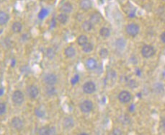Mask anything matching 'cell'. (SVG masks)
<instances>
[{
	"label": "cell",
	"mask_w": 165,
	"mask_h": 135,
	"mask_svg": "<svg viewBox=\"0 0 165 135\" xmlns=\"http://www.w3.org/2000/svg\"><path fill=\"white\" fill-rule=\"evenodd\" d=\"M12 100L15 105L20 106L23 103L25 100V96H24L23 93L21 90H15L12 95Z\"/></svg>",
	"instance_id": "obj_1"
},
{
	"label": "cell",
	"mask_w": 165,
	"mask_h": 135,
	"mask_svg": "<svg viewBox=\"0 0 165 135\" xmlns=\"http://www.w3.org/2000/svg\"><path fill=\"white\" fill-rule=\"evenodd\" d=\"M139 31H140V28H139V25L136 23H129L126 27V31L127 34L132 37L137 35L139 34Z\"/></svg>",
	"instance_id": "obj_2"
},
{
	"label": "cell",
	"mask_w": 165,
	"mask_h": 135,
	"mask_svg": "<svg viewBox=\"0 0 165 135\" xmlns=\"http://www.w3.org/2000/svg\"><path fill=\"white\" fill-rule=\"evenodd\" d=\"M141 54L144 58L149 59L153 57L155 54V49L150 45H145L141 48Z\"/></svg>",
	"instance_id": "obj_3"
},
{
	"label": "cell",
	"mask_w": 165,
	"mask_h": 135,
	"mask_svg": "<svg viewBox=\"0 0 165 135\" xmlns=\"http://www.w3.org/2000/svg\"><path fill=\"white\" fill-rule=\"evenodd\" d=\"M79 108L82 113H87L92 111L93 109V103L91 100H85L81 102L79 105Z\"/></svg>",
	"instance_id": "obj_4"
},
{
	"label": "cell",
	"mask_w": 165,
	"mask_h": 135,
	"mask_svg": "<svg viewBox=\"0 0 165 135\" xmlns=\"http://www.w3.org/2000/svg\"><path fill=\"white\" fill-rule=\"evenodd\" d=\"M44 82L47 85H55L58 82V77L54 73H48L43 78Z\"/></svg>",
	"instance_id": "obj_5"
},
{
	"label": "cell",
	"mask_w": 165,
	"mask_h": 135,
	"mask_svg": "<svg viewBox=\"0 0 165 135\" xmlns=\"http://www.w3.org/2000/svg\"><path fill=\"white\" fill-rule=\"evenodd\" d=\"M83 92L86 94H92L96 90V85L92 81L86 82L82 86Z\"/></svg>",
	"instance_id": "obj_6"
},
{
	"label": "cell",
	"mask_w": 165,
	"mask_h": 135,
	"mask_svg": "<svg viewBox=\"0 0 165 135\" xmlns=\"http://www.w3.org/2000/svg\"><path fill=\"white\" fill-rule=\"evenodd\" d=\"M11 126H12L14 129H16V130L20 131L23 128L24 123L20 118L18 117V116H15V117L12 118V120H11Z\"/></svg>",
	"instance_id": "obj_7"
},
{
	"label": "cell",
	"mask_w": 165,
	"mask_h": 135,
	"mask_svg": "<svg viewBox=\"0 0 165 135\" xmlns=\"http://www.w3.org/2000/svg\"><path fill=\"white\" fill-rule=\"evenodd\" d=\"M131 94L128 91L123 90L118 95V100L122 103H128L131 100Z\"/></svg>",
	"instance_id": "obj_8"
},
{
	"label": "cell",
	"mask_w": 165,
	"mask_h": 135,
	"mask_svg": "<svg viewBox=\"0 0 165 135\" xmlns=\"http://www.w3.org/2000/svg\"><path fill=\"white\" fill-rule=\"evenodd\" d=\"M27 93H28L29 97L32 99H35L39 95V90L37 86L31 85L27 89Z\"/></svg>",
	"instance_id": "obj_9"
},
{
	"label": "cell",
	"mask_w": 165,
	"mask_h": 135,
	"mask_svg": "<svg viewBox=\"0 0 165 135\" xmlns=\"http://www.w3.org/2000/svg\"><path fill=\"white\" fill-rule=\"evenodd\" d=\"M62 124L64 129H71V128L74 127V119H73L72 117H70V116L65 117L64 119V120H63Z\"/></svg>",
	"instance_id": "obj_10"
},
{
	"label": "cell",
	"mask_w": 165,
	"mask_h": 135,
	"mask_svg": "<svg viewBox=\"0 0 165 135\" xmlns=\"http://www.w3.org/2000/svg\"><path fill=\"white\" fill-rule=\"evenodd\" d=\"M85 66L89 70H94L97 67V62L94 58H89L86 61Z\"/></svg>",
	"instance_id": "obj_11"
},
{
	"label": "cell",
	"mask_w": 165,
	"mask_h": 135,
	"mask_svg": "<svg viewBox=\"0 0 165 135\" xmlns=\"http://www.w3.org/2000/svg\"><path fill=\"white\" fill-rule=\"evenodd\" d=\"M79 7L82 10L88 11L92 7V3L91 0H81Z\"/></svg>",
	"instance_id": "obj_12"
},
{
	"label": "cell",
	"mask_w": 165,
	"mask_h": 135,
	"mask_svg": "<svg viewBox=\"0 0 165 135\" xmlns=\"http://www.w3.org/2000/svg\"><path fill=\"white\" fill-rule=\"evenodd\" d=\"M60 10L61 11V12H64L66 14L71 13L73 11V6L70 2H65L61 5Z\"/></svg>",
	"instance_id": "obj_13"
},
{
	"label": "cell",
	"mask_w": 165,
	"mask_h": 135,
	"mask_svg": "<svg viewBox=\"0 0 165 135\" xmlns=\"http://www.w3.org/2000/svg\"><path fill=\"white\" fill-rule=\"evenodd\" d=\"M64 55L67 57V58H73L74 56L76 55V50L73 46H68L65 48L64 50Z\"/></svg>",
	"instance_id": "obj_14"
},
{
	"label": "cell",
	"mask_w": 165,
	"mask_h": 135,
	"mask_svg": "<svg viewBox=\"0 0 165 135\" xmlns=\"http://www.w3.org/2000/svg\"><path fill=\"white\" fill-rule=\"evenodd\" d=\"M10 20V16L6 12L0 11V25H4L7 23Z\"/></svg>",
	"instance_id": "obj_15"
},
{
	"label": "cell",
	"mask_w": 165,
	"mask_h": 135,
	"mask_svg": "<svg viewBox=\"0 0 165 135\" xmlns=\"http://www.w3.org/2000/svg\"><path fill=\"white\" fill-rule=\"evenodd\" d=\"M101 20H102V16L100 13H98V12H94V13H93L90 18V20L92 22L93 25L100 23Z\"/></svg>",
	"instance_id": "obj_16"
},
{
	"label": "cell",
	"mask_w": 165,
	"mask_h": 135,
	"mask_svg": "<svg viewBox=\"0 0 165 135\" xmlns=\"http://www.w3.org/2000/svg\"><path fill=\"white\" fill-rule=\"evenodd\" d=\"M81 28L85 32H89L93 28V23L90 20H85L81 24Z\"/></svg>",
	"instance_id": "obj_17"
},
{
	"label": "cell",
	"mask_w": 165,
	"mask_h": 135,
	"mask_svg": "<svg viewBox=\"0 0 165 135\" xmlns=\"http://www.w3.org/2000/svg\"><path fill=\"white\" fill-rule=\"evenodd\" d=\"M12 30L15 33H19L22 30V25L20 22H15L12 25Z\"/></svg>",
	"instance_id": "obj_18"
},
{
	"label": "cell",
	"mask_w": 165,
	"mask_h": 135,
	"mask_svg": "<svg viewBox=\"0 0 165 135\" xmlns=\"http://www.w3.org/2000/svg\"><path fill=\"white\" fill-rule=\"evenodd\" d=\"M68 19L69 17L68 15H67V14L64 13V12L59 14V15H58V17H57V21H58V22H60L61 24H63V25L67 23V21H68Z\"/></svg>",
	"instance_id": "obj_19"
},
{
	"label": "cell",
	"mask_w": 165,
	"mask_h": 135,
	"mask_svg": "<svg viewBox=\"0 0 165 135\" xmlns=\"http://www.w3.org/2000/svg\"><path fill=\"white\" fill-rule=\"evenodd\" d=\"M56 53L53 48H48L45 51V57L49 59H53L55 58Z\"/></svg>",
	"instance_id": "obj_20"
},
{
	"label": "cell",
	"mask_w": 165,
	"mask_h": 135,
	"mask_svg": "<svg viewBox=\"0 0 165 135\" xmlns=\"http://www.w3.org/2000/svg\"><path fill=\"white\" fill-rule=\"evenodd\" d=\"M45 93L48 96H54L56 94V90L54 85H47L45 87Z\"/></svg>",
	"instance_id": "obj_21"
},
{
	"label": "cell",
	"mask_w": 165,
	"mask_h": 135,
	"mask_svg": "<svg viewBox=\"0 0 165 135\" xmlns=\"http://www.w3.org/2000/svg\"><path fill=\"white\" fill-rule=\"evenodd\" d=\"M87 43H88V38H87V35H80L77 38V44H78V45L82 46L85 45Z\"/></svg>",
	"instance_id": "obj_22"
},
{
	"label": "cell",
	"mask_w": 165,
	"mask_h": 135,
	"mask_svg": "<svg viewBox=\"0 0 165 135\" xmlns=\"http://www.w3.org/2000/svg\"><path fill=\"white\" fill-rule=\"evenodd\" d=\"M100 35L103 38H108L110 35V29L106 27H103L100 30Z\"/></svg>",
	"instance_id": "obj_23"
},
{
	"label": "cell",
	"mask_w": 165,
	"mask_h": 135,
	"mask_svg": "<svg viewBox=\"0 0 165 135\" xmlns=\"http://www.w3.org/2000/svg\"><path fill=\"white\" fill-rule=\"evenodd\" d=\"M82 51H84V53H90L91 51H92L93 48H94V46H93L92 44L91 43H87L85 45L82 46Z\"/></svg>",
	"instance_id": "obj_24"
},
{
	"label": "cell",
	"mask_w": 165,
	"mask_h": 135,
	"mask_svg": "<svg viewBox=\"0 0 165 135\" xmlns=\"http://www.w3.org/2000/svg\"><path fill=\"white\" fill-rule=\"evenodd\" d=\"M116 47H117L118 49H123L126 46V41L123 39L120 38V39H118L117 41H116Z\"/></svg>",
	"instance_id": "obj_25"
},
{
	"label": "cell",
	"mask_w": 165,
	"mask_h": 135,
	"mask_svg": "<svg viewBox=\"0 0 165 135\" xmlns=\"http://www.w3.org/2000/svg\"><path fill=\"white\" fill-rule=\"evenodd\" d=\"M49 130L50 127L48 126H43L38 131V134L41 135H47L49 134Z\"/></svg>",
	"instance_id": "obj_26"
},
{
	"label": "cell",
	"mask_w": 165,
	"mask_h": 135,
	"mask_svg": "<svg viewBox=\"0 0 165 135\" xmlns=\"http://www.w3.org/2000/svg\"><path fill=\"white\" fill-rule=\"evenodd\" d=\"M99 54H100V57H101L102 59H106L107 57V56H108L109 51L107 48H103L100 49Z\"/></svg>",
	"instance_id": "obj_27"
},
{
	"label": "cell",
	"mask_w": 165,
	"mask_h": 135,
	"mask_svg": "<svg viewBox=\"0 0 165 135\" xmlns=\"http://www.w3.org/2000/svg\"><path fill=\"white\" fill-rule=\"evenodd\" d=\"M35 114L38 117L43 118L44 117V116H45V113L42 108H36L35 109Z\"/></svg>",
	"instance_id": "obj_28"
},
{
	"label": "cell",
	"mask_w": 165,
	"mask_h": 135,
	"mask_svg": "<svg viewBox=\"0 0 165 135\" xmlns=\"http://www.w3.org/2000/svg\"><path fill=\"white\" fill-rule=\"evenodd\" d=\"M7 106L5 103H0V115H3L6 112Z\"/></svg>",
	"instance_id": "obj_29"
},
{
	"label": "cell",
	"mask_w": 165,
	"mask_h": 135,
	"mask_svg": "<svg viewBox=\"0 0 165 135\" xmlns=\"http://www.w3.org/2000/svg\"><path fill=\"white\" fill-rule=\"evenodd\" d=\"M48 14V12H47V11L45 10V9H43V10H42L40 12V14H39V18H43L45 16V15Z\"/></svg>",
	"instance_id": "obj_30"
},
{
	"label": "cell",
	"mask_w": 165,
	"mask_h": 135,
	"mask_svg": "<svg viewBox=\"0 0 165 135\" xmlns=\"http://www.w3.org/2000/svg\"><path fill=\"white\" fill-rule=\"evenodd\" d=\"M122 132L120 131V129H115L113 131V134L115 135H119V134H122Z\"/></svg>",
	"instance_id": "obj_31"
},
{
	"label": "cell",
	"mask_w": 165,
	"mask_h": 135,
	"mask_svg": "<svg viewBox=\"0 0 165 135\" xmlns=\"http://www.w3.org/2000/svg\"><path fill=\"white\" fill-rule=\"evenodd\" d=\"M56 128L54 127V126H53V127H50V130H49V134H55L56 133Z\"/></svg>",
	"instance_id": "obj_32"
},
{
	"label": "cell",
	"mask_w": 165,
	"mask_h": 135,
	"mask_svg": "<svg viewBox=\"0 0 165 135\" xmlns=\"http://www.w3.org/2000/svg\"><path fill=\"white\" fill-rule=\"evenodd\" d=\"M160 38H161V41H162L164 44H165V31L161 34Z\"/></svg>",
	"instance_id": "obj_33"
},
{
	"label": "cell",
	"mask_w": 165,
	"mask_h": 135,
	"mask_svg": "<svg viewBox=\"0 0 165 135\" xmlns=\"http://www.w3.org/2000/svg\"><path fill=\"white\" fill-rule=\"evenodd\" d=\"M161 126H162V128L165 130V117H164L163 119H162V121H161Z\"/></svg>",
	"instance_id": "obj_34"
},
{
	"label": "cell",
	"mask_w": 165,
	"mask_h": 135,
	"mask_svg": "<svg viewBox=\"0 0 165 135\" xmlns=\"http://www.w3.org/2000/svg\"><path fill=\"white\" fill-rule=\"evenodd\" d=\"M86 134V135H87V133H81V134Z\"/></svg>",
	"instance_id": "obj_35"
},
{
	"label": "cell",
	"mask_w": 165,
	"mask_h": 135,
	"mask_svg": "<svg viewBox=\"0 0 165 135\" xmlns=\"http://www.w3.org/2000/svg\"><path fill=\"white\" fill-rule=\"evenodd\" d=\"M5 0H0V2H3Z\"/></svg>",
	"instance_id": "obj_36"
}]
</instances>
